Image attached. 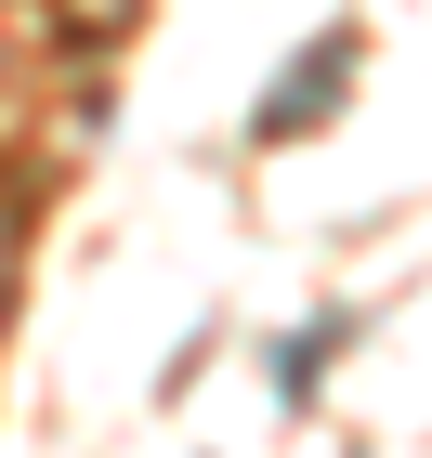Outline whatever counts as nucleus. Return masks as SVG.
Instances as JSON below:
<instances>
[{
    "instance_id": "f257e3e1",
    "label": "nucleus",
    "mask_w": 432,
    "mask_h": 458,
    "mask_svg": "<svg viewBox=\"0 0 432 458\" xmlns=\"http://www.w3.org/2000/svg\"><path fill=\"white\" fill-rule=\"evenodd\" d=\"M327 79H341V39H327V53H315V66H301V79H288V92H275V106H262V131H288V118H315V106H327Z\"/></svg>"
}]
</instances>
